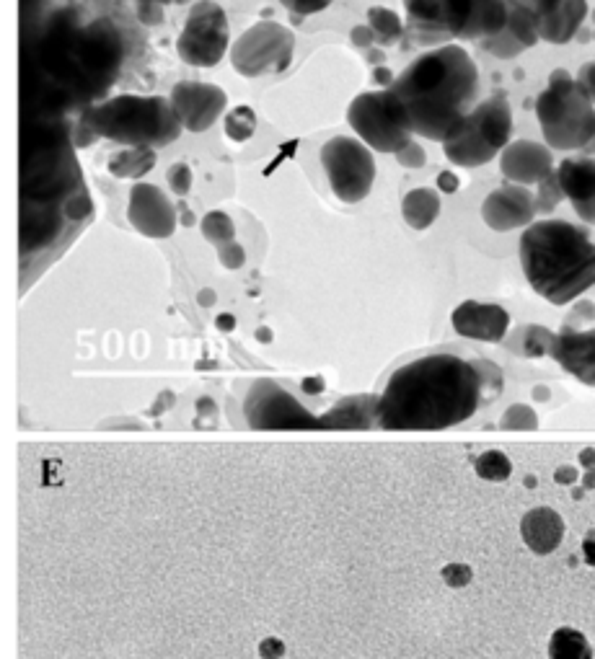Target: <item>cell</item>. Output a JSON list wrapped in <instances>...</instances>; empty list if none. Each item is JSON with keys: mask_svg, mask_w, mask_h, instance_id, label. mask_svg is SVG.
Wrapping results in <instances>:
<instances>
[{"mask_svg": "<svg viewBox=\"0 0 595 659\" xmlns=\"http://www.w3.org/2000/svg\"><path fill=\"white\" fill-rule=\"evenodd\" d=\"M244 414L254 429H321V417H314L275 380H257L251 386L246 393Z\"/></svg>", "mask_w": 595, "mask_h": 659, "instance_id": "obj_13", "label": "cell"}, {"mask_svg": "<svg viewBox=\"0 0 595 659\" xmlns=\"http://www.w3.org/2000/svg\"><path fill=\"white\" fill-rule=\"evenodd\" d=\"M539 21H536V13L523 3V0H510V16L508 24L502 32H497L495 37L482 39V50H487L489 55L500 57V60H513L520 52L531 50L533 44H539Z\"/></svg>", "mask_w": 595, "mask_h": 659, "instance_id": "obj_20", "label": "cell"}, {"mask_svg": "<svg viewBox=\"0 0 595 659\" xmlns=\"http://www.w3.org/2000/svg\"><path fill=\"white\" fill-rule=\"evenodd\" d=\"M513 109L505 96H489L466 114L443 140V153L453 166L479 168L495 161L510 145Z\"/></svg>", "mask_w": 595, "mask_h": 659, "instance_id": "obj_8", "label": "cell"}, {"mask_svg": "<svg viewBox=\"0 0 595 659\" xmlns=\"http://www.w3.org/2000/svg\"><path fill=\"white\" fill-rule=\"evenodd\" d=\"M552 357L564 373L595 388V329L577 331L572 326H564L554 339Z\"/></svg>", "mask_w": 595, "mask_h": 659, "instance_id": "obj_21", "label": "cell"}, {"mask_svg": "<svg viewBox=\"0 0 595 659\" xmlns=\"http://www.w3.org/2000/svg\"><path fill=\"white\" fill-rule=\"evenodd\" d=\"M295 37L288 26L259 21L246 29L231 47V65L244 78H262L288 70L293 63Z\"/></svg>", "mask_w": 595, "mask_h": 659, "instance_id": "obj_11", "label": "cell"}, {"mask_svg": "<svg viewBox=\"0 0 595 659\" xmlns=\"http://www.w3.org/2000/svg\"><path fill=\"white\" fill-rule=\"evenodd\" d=\"M321 166L326 171L334 197L355 205L363 202L376 181V161L368 145L357 137L337 135L321 148Z\"/></svg>", "mask_w": 595, "mask_h": 659, "instance_id": "obj_10", "label": "cell"}, {"mask_svg": "<svg viewBox=\"0 0 595 659\" xmlns=\"http://www.w3.org/2000/svg\"><path fill=\"white\" fill-rule=\"evenodd\" d=\"M559 184H562L564 197L570 199V205H585L595 197V158H567L557 166Z\"/></svg>", "mask_w": 595, "mask_h": 659, "instance_id": "obj_25", "label": "cell"}, {"mask_svg": "<svg viewBox=\"0 0 595 659\" xmlns=\"http://www.w3.org/2000/svg\"><path fill=\"white\" fill-rule=\"evenodd\" d=\"M476 476H482L487 481H505L513 473V463L500 450H487L476 458Z\"/></svg>", "mask_w": 595, "mask_h": 659, "instance_id": "obj_33", "label": "cell"}, {"mask_svg": "<svg viewBox=\"0 0 595 659\" xmlns=\"http://www.w3.org/2000/svg\"><path fill=\"white\" fill-rule=\"evenodd\" d=\"M536 194L520 184H505V187L489 192L482 202V220L497 233L518 231L528 228L536 218Z\"/></svg>", "mask_w": 595, "mask_h": 659, "instance_id": "obj_17", "label": "cell"}, {"mask_svg": "<svg viewBox=\"0 0 595 659\" xmlns=\"http://www.w3.org/2000/svg\"><path fill=\"white\" fill-rule=\"evenodd\" d=\"M554 339H557L554 331L544 329V326L528 324V326H520V329L515 331L513 339L508 342V347L513 349V352H518V355L533 357V360H536V357L552 355Z\"/></svg>", "mask_w": 595, "mask_h": 659, "instance_id": "obj_29", "label": "cell"}, {"mask_svg": "<svg viewBox=\"0 0 595 659\" xmlns=\"http://www.w3.org/2000/svg\"><path fill=\"white\" fill-rule=\"evenodd\" d=\"M414 135L443 143L445 135L479 104V68L458 44L417 57L389 86Z\"/></svg>", "mask_w": 595, "mask_h": 659, "instance_id": "obj_4", "label": "cell"}, {"mask_svg": "<svg viewBox=\"0 0 595 659\" xmlns=\"http://www.w3.org/2000/svg\"><path fill=\"white\" fill-rule=\"evenodd\" d=\"M502 391V373L489 360L430 352L396 367L378 396L381 429H445L471 419L482 401Z\"/></svg>", "mask_w": 595, "mask_h": 659, "instance_id": "obj_3", "label": "cell"}, {"mask_svg": "<svg viewBox=\"0 0 595 659\" xmlns=\"http://www.w3.org/2000/svg\"><path fill=\"white\" fill-rule=\"evenodd\" d=\"M94 218L73 125L60 117H26L21 140V290L47 269Z\"/></svg>", "mask_w": 595, "mask_h": 659, "instance_id": "obj_1", "label": "cell"}, {"mask_svg": "<svg viewBox=\"0 0 595 659\" xmlns=\"http://www.w3.org/2000/svg\"><path fill=\"white\" fill-rule=\"evenodd\" d=\"M539 427V417L536 411L526 404H513L500 419V429H536Z\"/></svg>", "mask_w": 595, "mask_h": 659, "instance_id": "obj_36", "label": "cell"}, {"mask_svg": "<svg viewBox=\"0 0 595 659\" xmlns=\"http://www.w3.org/2000/svg\"><path fill=\"white\" fill-rule=\"evenodd\" d=\"M231 34L228 16L215 0H197L187 16L182 34L176 39V52L182 63L192 68H215L226 57Z\"/></svg>", "mask_w": 595, "mask_h": 659, "instance_id": "obj_12", "label": "cell"}, {"mask_svg": "<svg viewBox=\"0 0 595 659\" xmlns=\"http://www.w3.org/2000/svg\"><path fill=\"white\" fill-rule=\"evenodd\" d=\"M554 479H557L559 484H572V481L577 479V471L575 468H559V471L554 473Z\"/></svg>", "mask_w": 595, "mask_h": 659, "instance_id": "obj_50", "label": "cell"}, {"mask_svg": "<svg viewBox=\"0 0 595 659\" xmlns=\"http://www.w3.org/2000/svg\"><path fill=\"white\" fill-rule=\"evenodd\" d=\"M564 199L562 184H559L557 168H554L552 174L546 176V179L539 181V192H536V210L549 215V212L557 210V205Z\"/></svg>", "mask_w": 595, "mask_h": 659, "instance_id": "obj_35", "label": "cell"}, {"mask_svg": "<svg viewBox=\"0 0 595 659\" xmlns=\"http://www.w3.org/2000/svg\"><path fill=\"white\" fill-rule=\"evenodd\" d=\"M257 132V114L251 106H236L226 117V137L233 143H246Z\"/></svg>", "mask_w": 595, "mask_h": 659, "instance_id": "obj_32", "label": "cell"}, {"mask_svg": "<svg viewBox=\"0 0 595 659\" xmlns=\"http://www.w3.org/2000/svg\"><path fill=\"white\" fill-rule=\"evenodd\" d=\"M350 39H352V44H355V47H360V50H368V47H373V44H376V32H373L368 24L355 26V29H352V34H350Z\"/></svg>", "mask_w": 595, "mask_h": 659, "instance_id": "obj_44", "label": "cell"}, {"mask_svg": "<svg viewBox=\"0 0 595 659\" xmlns=\"http://www.w3.org/2000/svg\"><path fill=\"white\" fill-rule=\"evenodd\" d=\"M347 125L376 153H399L414 140L407 117L389 88L355 96L347 109Z\"/></svg>", "mask_w": 595, "mask_h": 659, "instance_id": "obj_9", "label": "cell"}, {"mask_svg": "<svg viewBox=\"0 0 595 659\" xmlns=\"http://www.w3.org/2000/svg\"><path fill=\"white\" fill-rule=\"evenodd\" d=\"M303 388H306L308 393H319L324 386H321V380L319 378H316V380L308 378V380H303Z\"/></svg>", "mask_w": 595, "mask_h": 659, "instance_id": "obj_54", "label": "cell"}, {"mask_svg": "<svg viewBox=\"0 0 595 659\" xmlns=\"http://www.w3.org/2000/svg\"><path fill=\"white\" fill-rule=\"evenodd\" d=\"M396 156V163L404 168H422L427 163V153L422 145H417L412 140V143H407L404 148L399 150V153H394Z\"/></svg>", "mask_w": 595, "mask_h": 659, "instance_id": "obj_41", "label": "cell"}, {"mask_svg": "<svg viewBox=\"0 0 595 659\" xmlns=\"http://www.w3.org/2000/svg\"><path fill=\"white\" fill-rule=\"evenodd\" d=\"M257 336H259V342H270V339H272V331H270V329H259V331H257Z\"/></svg>", "mask_w": 595, "mask_h": 659, "instance_id": "obj_55", "label": "cell"}, {"mask_svg": "<svg viewBox=\"0 0 595 659\" xmlns=\"http://www.w3.org/2000/svg\"><path fill=\"white\" fill-rule=\"evenodd\" d=\"M373 75H376V83H381V86H386V88H389L391 83L396 81L394 73H391L389 68H376V73H373Z\"/></svg>", "mask_w": 595, "mask_h": 659, "instance_id": "obj_51", "label": "cell"}, {"mask_svg": "<svg viewBox=\"0 0 595 659\" xmlns=\"http://www.w3.org/2000/svg\"><path fill=\"white\" fill-rule=\"evenodd\" d=\"M443 579L448 587H464L471 582V569L466 564H448L443 569Z\"/></svg>", "mask_w": 595, "mask_h": 659, "instance_id": "obj_42", "label": "cell"}, {"mask_svg": "<svg viewBox=\"0 0 595 659\" xmlns=\"http://www.w3.org/2000/svg\"><path fill=\"white\" fill-rule=\"evenodd\" d=\"M184 125L171 99L122 94L83 109L73 125L76 148H88L99 137L127 148H163L182 135Z\"/></svg>", "mask_w": 595, "mask_h": 659, "instance_id": "obj_6", "label": "cell"}, {"mask_svg": "<svg viewBox=\"0 0 595 659\" xmlns=\"http://www.w3.org/2000/svg\"><path fill=\"white\" fill-rule=\"evenodd\" d=\"M438 187L443 189L445 194H453V192H458L461 181H458V176L453 174V171H443V174L438 176Z\"/></svg>", "mask_w": 595, "mask_h": 659, "instance_id": "obj_46", "label": "cell"}, {"mask_svg": "<svg viewBox=\"0 0 595 659\" xmlns=\"http://www.w3.org/2000/svg\"><path fill=\"white\" fill-rule=\"evenodd\" d=\"M583 556L590 566H595V530H590L583 541Z\"/></svg>", "mask_w": 595, "mask_h": 659, "instance_id": "obj_48", "label": "cell"}, {"mask_svg": "<svg viewBox=\"0 0 595 659\" xmlns=\"http://www.w3.org/2000/svg\"><path fill=\"white\" fill-rule=\"evenodd\" d=\"M585 153H588V156H593V158H595V137H593V140H590L588 145H585Z\"/></svg>", "mask_w": 595, "mask_h": 659, "instance_id": "obj_56", "label": "cell"}, {"mask_svg": "<svg viewBox=\"0 0 595 659\" xmlns=\"http://www.w3.org/2000/svg\"><path fill=\"white\" fill-rule=\"evenodd\" d=\"M156 166L153 148H125L109 158V174L114 179H140Z\"/></svg>", "mask_w": 595, "mask_h": 659, "instance_id": "obj_28", "label": "cell"}, {"mask_svg": "<svg viewBox=\"0 0 595 659\" xmlns=\"http://www.w3.org/2000/svg\"><path fill=\"white\" fill-rule=\"evenodd\" d=\"M127 218L132 228L148 238H169L176 231V207L156 184H135L130 189Z\"/></svg>", "mask_w": 595, "mask_h": 659, "instance_id": "obj_16", "label": "cell"}, {"mask_svg": "<svg viewBox=\"0 0 595 659\" xmlns=\"http://www.w3.org/2000/svg\"><path fill=\"white\" fill-rule=\"evenodd\" d=\"M280 3L293 13L295 24H298L303 16H314V13H321L324 8H329L334 0H280Z\"/></svg>", "mask_w": 595, "mask_h": 659, "instance_id": "obj_38", "label": "cell"}, {"mask_svg": "<svg viewBox=\"0 0 595 659\" xmlns=\"http://www.w3.org/2000/svg\"><path fill=\"white\" fill-rule=\"evenodd\" d=\"M575 212H577V218L583 220V223L595 225V197L590 199V202H585V205H577Z\"/></svg>", "mask_w": 595, "mask_h": 659, "instance_id": "obj_47", "label": "cell"}, {"mask_svg": "<svg viewBox=\"0 0 595 659\" xmlns=\"http://www.w3.org/2000/svg\"><path fill=\"white\" fill-rule=\"evenodd\" d=\"M536 117L546 145L554 150H585L595 137V104L564 68L549 75L536 99Z\"/></svg>", "mask_w": 595, "mask_h": 659, "instance_id": "obj_7", "label": "cell"}, {"mask_svg": "<svg viewBox=\"0 0 595 659\" xmlns=\"http://www.w3.org/2000/svg\"><path fill=\"white\" fill-rule=\"evenodd\" d=\"M171 104L182 119L184 130L205 132L218 122L228 104L223 88L202 81H182L171 88Z\"/></svg>", "mask_w": 595, "mask_h": 659, "instance_id": "obj_15", "label": "cell"}, {"mask_svg": "<svg viewBox=\"0 0 595 659\" xmlns=\"http://www.w3.org/2000/svg\"><path fill=\"white\" fill-rule=\"evenodd\" d=\"M125 60L122 32L109 19L81 21L68 11L47 19L39 42H26V117L88 109L117 81Z\"/></svg>", "mask_w": 595, "mask_h": 659, "instance_id": "obj_2", "label": "cell"}, {"mask_svg": "<svg viewBox=\"0 0 595 659\" xmlns=\"http://www.w3.org/2000/svg\"><path fill=\"white\" fill-rule=\"evenodd\" d=\"M187 6L189 0H135L138 19L145 26H158L163 21V6Z\"/></svg>", "mask_w": 595, "mask_h": 659, "instance_id": "obj_37", "label": "cell"}, {"mask_svg": "<svg viewBox=\"0 0 595 659\" xmlns=\"http://www.w3.org/2000/svg\"><path fill=\"white\" fill-rule=\"evenodd\" d=\"M580 463H583L585 468H590V471H593V468H595V450L593 448L583 450V453H580Z\"/></svg>", "mask_w": 595, "mask_h": 659, "instance_id": "obj_52", "label": "cell"}, {"mask_svg": "<svg viewBox=\"0 0 595 659\" xmlns=\"http://www.w3.org/2000/svg\"><path fill=\"white\" fill-rule=\"evenodd\" d=\"M368 429L378 427V396H355L339 401L326 417H321V429Z\"/></svg>", "mask_w": 595, "mask_h": 659, "instance_id": "obj_26", "label": "cell"}, {"mask_svg": "<svg viewBox=\"0 0 595 659\" xmlns=\"http://www.w3.org/2000/svg\"><path fill=\"white\" fill-rule=\"evenodd\" d=\"M218 256H220V264L226 269H241L246 262L244 246L236 241H228L223 243V246H218Z\"/></svg>", "mask_w": 595, "mask_h": 659, "instance_id": "obj_40", "label": "cell"}, {"mask_svg": "<svg viewBox=\"0 0 595 659\" xmlns=\"http://www.w3.org/2000/svg\"><path fill=\"white\" fill-rule=\"evenodd\" d=\"M588 19V0H559L549 13L539 16V37L549 44H567Z\"/></svg>", "mask_w": 595, "mask_h": 659, "instance_id": "obj_24", "label": "cell"}, {"mask_svg": "<svg viewBox=\"0 0 595 659\" xmlns=\"http://www.w3.org/2000/svg\"><path fill=\"white\" fill-rule=\"evenodd\" d=\"M401 215L414 231H427L440 218V197L435 189H412L401 199Z\"/></svg>", "mask_w": 595, "mask_h": 659, "instance_id": "obj_27", "label": "cell"}, {"mask_svg": "<svg viewBox=\"0 0 595 659\" xmlns=\"http://www.w3.org/2000/svg\"><path fill=\"white\" fill-rule=\"evenodd\" d=\"M520 267L533 293L567 305L595 285V243L567 220H539L520 236Z\"/></svg>", "mask_w": 595, "mask_h": 659, "instance_id": "obj_5", "label": "cell"}, {"mask_svg": "<svg viewBox=\"0 0 595 659\" xmlns=\"http://www.w3.org/2000/svg\"><path fill=\"white\" fill-rule=\"evenodd\" d=\"M500 171L510 184L531 187L554 171V156L536 140H513L500 153Z\"/></svg>", "mask_w": 595, "mask_h": 659, "instance_id": "obj_18", "label": "cell"}, {"mask_svg": "<svg viewBox=\"0 0 595 659\" xmlns=\"http://www.w3.org/2000/svg\"><path fill=\"white\" fill-rule=\"evenodd\" d=\"M215 326H218L220 331H233L236 329V318H233L231 313H220V316L215 318Z\"/></svg>", "mask_w": 595, "mask_h": 659, "instance_id": "obj_49", "label": "cell"}, {"mask_svg": "<svg viewBox=\"0 0 595 659\" xmlns=\"http://www.w3.org/2000/svg\"><path fill=\"white\" fill-rule=\"evenodd\" d=\"M368 26L376 32V44H381V47H391L407 34V24L401 21L399 13L383 6L370 8Z\"/></svg>", "mask_w": 595, "mask_h": 659, "instance_id": "obj_31", "label": "cell"}, {"mask_svg": "<svg viewBox=\"0 0 595 659\" xmlns=\"http://www.w3.org/2000/svg\"><path fill=\"white\" fill-rule=\"evenodd\" d=\"M407 8V37L420 47H443L453 42L445 26L440 0H404Z\"/></svg>", "mask_w": 595, "mask_h": 659, "instance_id": "obj_22", "label": "cell"}, {"mask_svg": "<svg viewBox=\"0 0 595 659\" xmlns=\"http://www.w3.org/2000/svg\"><path fill=\"white\" fill-rule=\"evenodd\" d=\"M520 535H523V541H526V546L531 548L533 554H554L564 538L562 515L554 512L552 507H533L531 512H526L523 523H520Z\"/></svg>", "mask_w": 595, "mask_h": 659, "instance_id": "obj_23", "label": "cell"}, {"mask_svg": "<svg viewBox=\"0 0 595 659\" xmlns=\"http://www.w3.org/2000/svg\"><path fill=\"white\" fill-rule=\"evenodd\" d=\"M533 396H536V398H546V396H549V391H544V388H536V391H533Z\"/></svg>", "mask_w": 595, "mask_h": 659, "instance_id": "obj_57", "label": "cell"}, {"mask_svg": "<svg viewBox=\"0 0 595 659\" xmlns=\"http://www.w3.org/2000/svg\"><path fill=\"white\" fill-rule=\"evenodd\" d=\"M577 83H580V88L595 104V60H590V63H585L583 68L577 70Z\"/></svg>", "mask_w": 595, "mask_h": 659, "instance_id": "obj_43", "label": "cell"}, {"mask_svg": "<svg viewBox=\"0 0 595 659\" xmlns=\"http://www.w3.org/2000/svg\"><path fill=\"white\" fill-rule=\"evenodd\" d=\"M549 659H593V647L583 631L562 626L549 639Z\"/></svg>", "mask_w": 595, "mask_h": 659, "instance_id": "obj_30", "label": "cell"}, {"mask_svg": "<svg viewBox=\"0 0 595 659\" xmlns=\"http://www.w3.org/2000/svg\"><path fill=\"white\" fill-rule=\"evenodd\" d=\"M259 654H262L264 659H280L282 654H285V644H282L280 639H264L262 644H259Z\"/></svg>", "mask_w": 595, "mask_h": 659, "instance_id": "obj_45", "label": "cell"}, {"mask_svg": "<svg viewBox=\"0 0 595 659\" xmlns=\"http://www.w3.org/2000/svg\"><path fill=\"white\" fill-rule=\"evenodd\" d=\"M200 228H202V236L213 243V246H223V243L233 241V236H236L233 220L228 218L226 212H220V210L207 212L205 218H202Z\"/></svg>", "mask_w": 595, "mask_h": 659, "instance_id": "obj_34", "label": "cell"}, {"mask_svg": "<svg viewBox=\"0 0 595 659\" xmlns=\"http://www.w3.org/2000/svg\"><path fill=\"white\" fill-rule=\"evenodd\" d=\"M197 300H200L202 308H210V305L215 303V293H213V290H202V293L197 295Z\"/></svg>", "mask_w": 595, "mask_h": 659, "instance_id": "obj_53", "label": "cell"}, {"mask_svg": "<svg viewBox=\"0 0 595 659\" xmlns=\"http://www.w3.org/2000/svg\"><path fill=\"white\" fill-rule=\"evenodd\" d=\"M166 179H169L171 192L184 197V194H189V189H192V168H189L187 163H174V166L169 168Z\"/></svg>", "mask_w": 595, "mask_h": 659, "instance_id": "obj_39", "label": "cell"}, {"mask_svg": "<svg viewBox=\"0 0 595 659\" xmlns=\"http://www.w3.org/2000/svg\"><path fill=\"white\" fill-rule=\"evenodd\" d=\"M445 26L453 39L482 42L505 29L510 0H440Z\"/></svg>", "mask_w": 595, "mask_h": 659, "instance_id": "obj_14", "label": "cell"}, {"mask_svg": "<svg viewBox=\"0 0 595 659\" xmlns=\"http://www.w3.org/2000/svg\"><path fill=\"white\" fill-rule=\"evenodd\" d=\"M451 321L458 336L487 344H500L510 329V313L502 305L479 300H464L453 311Z\"/></svg>", "mask_w": 595, "mask_h": 659, "instance_id": "obj_19", "label": "cell"}]
</instances>
